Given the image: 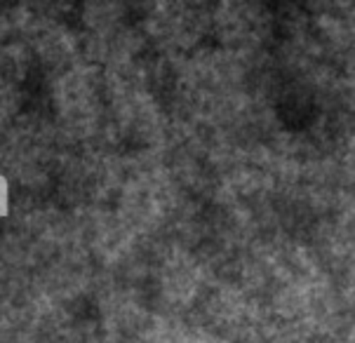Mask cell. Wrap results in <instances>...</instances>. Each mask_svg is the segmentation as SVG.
<instances>
[{
    "label": "cell",
    "mask_w": 355,
    "mask_h": 343,
    "mask_svg": "<svg viewBox=\"0 0 355 343\" xmlns=\"http://www.w3.org/2000/svg\"><path fill=\"white\" fill-rule=\"evenodd\" d=\"M0 216H8V182L0 177Z\"/></svg>",
    "instance_id": "obj_1"
}]
</instances>
